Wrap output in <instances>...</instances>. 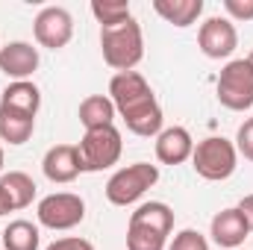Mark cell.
Returning a JSON list of instances; mask_svg holds the SVG:
<instances>
[{"mask_svg": "<svg viewBox=\"0 0 253 250\" xmlns=\"http://www.w3.org/2000/svg\"><path fill=\"white\" fill-rule=\"evenodd\" d=\"M33 129H36V118L33 115L9 109V106H0V138L3 141L24 144V141L33 138Z\"/></svg>", "mask_w": 253, "mask_h": 250, "instance_id": "17", "label": "cell"}, {"mask_svg": "<svg viewBox=\"0 0 253 250\" xmlns=\"http://www.w3.org/2000/svg\"><path fill=\"white\" fill-rule=\"evenodd\" d=\"M248 62H251V65H253V50H251V56H248Z\"/></svg>", "mask_w": 253, "mask_h": 250, "instance_id": "31", "label": "cell"}, {"mask_svg": "<svg viewBox=\"0 0 253 250\" xmlns=\"http://www.w3.org/2000/svg\"><path fill=\"white\" fill-rule=\"evenodd\" d=\"M153 12L159 18H165L174 27H191L200 12H203V0H153Z\"/></svg>", "mask_w": 253, "mask_h": 250, "instance_id": "16", "label": "cell"}, {"mask_svg": "<svg viewBox=\"0 0 253 250\" xmlns=\"http://www.w3.org/2000/svg\"><path fill=\"white\" fill-rule=\"evenodd\" d=\"M36 42L47 50H62L74 39V18L65 6H44L33 21Z\"/></svg>", "mask_w": 253, "mask_h": 250, "instance_id": "7", "label": "cell"}, {"mask_svg": "<svg viewBox=\"0 0 253 250\" xmlns=\"http://www.w3.org/2000/svg\"><path fill=\"white\" fill-rule=\"evenodd\" d=\"M109 100L115 103V112L118 115H126L150 100H156L150 83L138 74V71H121L109 80Z\"/></svg>", "mask_w": 253, "mask_h": 250, "instance_id": "8", "label": "cell"}, {"mask_svg": "<svg viewBox=\"0 0 253 250\" xmlns=\"http://www.w3.org/2000/svg\"><path fill=\"white\" fill-rule=\"evenodd\" d=\"M129 221L144 224V227H153V230L171 236V230H174V209H171L168 203H162V200H150V203H141V206L129 215Z\"/></svg>", "mask_w": 253, "mask_h": 250, "instance_id": "19", "label": "cell"}, {"mask_svg": "<svg viewBox=\"0 0 253 250\" xmlns=\"http://www.w3.org/2000/svg\"><path fill=\"white\" fill-rule=\"evenodd\" d=\"M100 50H103V62L109 68L132 71L144 56V36L135 18H126L118 27H103L100 30Z\"/></svg>", "mask_w": 253, "mask_h": 250, "instance_id": "1", "label": "cell"}, {"mask_svg": "<svg viewBox=\"0 0 253 250\" xmlns=\"http://www.w3.org/2000/svg\"><path fill=\"white\" fill-rule=\"evenodd\" d=\"M47 250H94V245L80 236H65V239H56L53 245H47Z\"/></svg>", "mask_w": 253, "mask_h": 250, "instance_id": "27", "label": "cell"}, {"mask_svg": "<svg viewBox=\"0 0 253 250\" xmlns=\"http://www.w3.org/2000/svg\"><path fill=\"white\" fill-rule=\"evenodd\" d=\"M36 215H39V224L47 230H59V233L74 230L85 218V200L80 194H71V191H53V194L39 200Z\"/></svg>", "mask_w": 253, "mask_h": 250, "instance_id": "6", "label": "cell"}, {"mask_svg": "<svg viewBox=\"0 0 253 250\" xmlns=\"http://www.w3.org/2000/svg\"><path fill=\"white\" fill-rule=\"evenodd\" d=\"M236 165H239V150L230 138L209 135V138L194 144L191 168L197 171V177H203L209 183H221V180H230L236 174Z\"/></svg>", "mask_w": 253, "mask_h": 250, "instance_id": "2", "label": "cell"}, {"mask_svg": "<svg viewBox=\"0 0 253 250\" xmlns=\"http://www.w3.org/2000/svg\"><path fill=\"white\" fill-rule=\"evenodd\" d=\"M224 9L236 21H253V0H224Z\"/></svg>", "mask_w": 253, "mask_h": 250, "instance_id": "26", "label": "cell"}, {"mask_svg": "<svg viewBox=\"0 0 253 250\" xmlns=\"http://www.w3.org/2000/svg\"><path fill=\"white\" fill-rule=\"evenodd\" d=\"M0 106H9V109H18V112H27V115H39V106H42V91L36 83L30 80H18V83H9L0 94Z\"/></svg>", "mask_w": 253, "mask_h": 250, "instance_id": "14", "label": "cell"}, {"mask_svg": "<svg viewBox=\"0 0 253 250\" xmlns=\"http://www.w3.org/2000/svg\"><path fill=\"white\" fill-rule=\"evenodd\" d=\"M218 100L221 106L233 109V112H245L253 106V65L248 59H233L221 68L218 77Z\"/></svg>", "mask_w": 253, "mask_h": 250, "instance_id": "5", "label": "cell"}, {"mask_svg": "<svg viewBox=\"0 0 253 250\" xmlns=\"http://www.w3.org/2000/svg\"><path fill=\"white\" fill-rule=\"evenodd\" d=\"M168 250H209V242L197 230H180Z\"/></svg>", "mask_w": 253, "mask_h": 250, "instance_id": "24", "label": "cell"}, {"mask_svg": "<svg viewBox=\"0 0 253 250\" xmlns=\"http://www.w3.org/2000/svg\"><path fill=\"white\" fill-rule=\"evenodd\" d=\"M42 171L50 183L65 186V183H74L80 174H83V165H80V150L77 144H56L44 153L42 159Z\"/></svg>", "mask_w": 253, "mask_h": 250, "instance_id": "10", "label": "cell"}, {"mask_svg": "<svg viewBox=\"0 0 253 250\" xmlns=\"http://www.w3.org/2000/svg\"><path fill=\"white\" fill-rule=\"evenodd\" d=\"M0 186L6 188V194H9V200H12L15 209H27V206L33 203V197H36V183H33V177L24 174V171H9V174H3V177H0Z\"/></svg>", "mask_w": 253, "mask_h": 250, "instance_id": "21", "label": "cell"}, {"mask_svg": "<svg viewBox=\"0 0 253 250\" xmlns=\"http://www.w3.org/2000/svg\"><path fill=\"white\" fill-rule=\"evenodd\" d=\"M0 171H3V147H0Z\"/></svg>", "mask_w": 253, "mask_h": 250, "instance_id": "30", "label": "cell"}, {"mask_svg": "<svg viewBox=\"0 0 253 250\" xmlns=\"http://www.w3.org/2000/svg\"><path fill=\"white\" fill-rule=\"evenodd\" d=\"M209 233H212V242H215L218 248H224V250H239L242 245H245V239L251 236L248 221H245V215L239 212V206L221 209V212L212 218Z\"/></svg>", "mask_w": 253, "mask_h": 250, "instance_id": "11", "label": "cell"}, {"mask_svg": "<svg viewBox=\"0 0 253 250\" xmlns=\"http://www.w3.org/2000/svg\"><path fill=\"white\" fill-rule=\"evenodd\" d=\"M194 153V138L186 126H168L156 135V159L162 165H183Z\"/></svg>", "mask_w": 253, "mask_h": 250, "instance_id": "13", "label": "cell"}, {"mask_svg": "<svg viewBox=\"0 0 253 250\" xmlns=\"http://www.w3.org/2000/svg\"><path fill=\"white\" fill-rule=\"evenodd\" d=\"M115 103L106 94H91L80 103V124L85 129H97V126L115 124Z\"/></svg>", "mask_w": 253, "mask_h": 250, "instance_id": "18", "label": "cell"}, {"mask_svg": "<svg viewBox=\"0 0 253 250\" xmlns=\"http://www.w3.org/2000/svg\"><path fill=\"white\" fill-rule=\"evenodd\" d=\"M165 242L168 236L153 227H144L135 221L126 224V250H165Z\"/></svg>", "mask_w": 253, "mask_h": 250, "instance_id": "22", "label": "cell"}, {"mask_svg": "<svg viewBox=\"0 0 253 250\" xmlns=\"http://www.w3.org/2000/svg\"><path fill=\"white\" fill-rule=\"evenodd\" d=\"M9 212H15V206H12V200H9L6 188L0 186V218H3V215H9Z\"/></svg>", "mask_w": 253, "mask_h": 250, "instance_id": "29", "label": "cell"}, {"mask_svg": "<svg viewBox=\"0 0 253 250\" xmlns=\"http://www.w3.org/2000/svg\"><path fill=\"white\" fill-rule=\"evenodd\" d=\"M39 242H42V236H39V227L33 221L18 218L3 230V248L6 250H39Z\"/></svg>", "mask_w": 253, "mask_h": 250, "instance_id": "20", "label": "cell"}, {"mask_svg": "<svg viewBox=\"0 0 253 250\" xmlns=\"http://www.w3.org/2000/svg\"><path fill=\"white\" fill-rule=\"evenodd\" d=\"M159 180V168L150 162H132L121 171H115L106 183V200L112 206H129L135 203L147 188L156 186Z\"/></svg>", "mask_w": 253, "mask_h": 250, "instance_id": "4", "label": "cell"}, {"mask_svg": "<svg viewBox=\"0 0 253 250\" xmlns=\"http://www.w3.org/2000/svg\"><path fill=\"white\" fill-rule=\"evenodd\" d=\"M39 68V47H33L30 42H9L0 47V71L18 83V80H30Z\"/></svg>", "mask_w": 253, "mask_h": 250, "instance_id": "12", "label": "cell"}, {"mask_svg": "<svg viewBox=\"0 0 253 250\" xmlns=\"http://www.w3.org/2000/svg\"><path fill=\"white\" fill-rule=\"evenodd\" d=\"M121 118H124L126 129H129L132 135L153 138V135L162 132V118H165V115H162V106H159L156 100H150V103H144V106H138V109L121 115Z\"/></svg>", "mask_w": 253, "mask_h": 250, "instance_id": "15", "label": "cell"}, {"mask_svg": "<svg viewBox=\"0 0 253 250\" xmlns=\"http://www.w3.org/2000/svg\"><path fill=\"white\" fill-rule=\"evenodd\" d=\"M236 150L248 162H253V118H248L245 124L239 126V132H236Z\"/></svg>", "mask_w": 253, "mask_h": 250, "instance_id": "25", "label": "cell"}, {"mask_svg": "<svg viewBox=\"0 0 253 250\" xmlns=\"http://www.w3.org/2000/svg\"><path fill=\"white\" fill-rule=\"evenodd\" d=\"M239 212L245 215V221H248V230L253 233V194L242 197V203H239Z\"/></svg>", "mask_w": 253, "mask_h": 250, "instance_id": "28", "label": "cell"}, {"mask_svg": "<svg viewBox=\"0 0 253 250\" xmlns=\"http://www.w3.org/2000/svg\"><path fill=\"white\" fill-rule=\"evenodd\" d=\"M197 44L209 59H227L239 47V33L230 18H206L197 30Z\"/></svg>", "mask_w": 253, "mask_h": 250, "instance_id": "9", "label": "cell"}, {"mask_svg": "<svg viewBox=\"0 0 253 250\" xmlns=\"http://www.w3.org/2000/svg\"><path fill=\"white\" fill-rule=\"evenodd\" d=\"M91 15L97 18L100 30L103 27H118V24H124L126 18H132L126 0H94L91 3Z\"/></svg>", "mask_w": 253, "mask_h": 250, "instance_id": "23", "label": "cell"}, {"mask_svg": "<svg viewBox=\"0 0 253 250\" xmlns=\"http://www.w3.org/2000/svg\"><path fill=\"white\" fill-rule=\"evenodd\" d=\"M77 150H80L83 171H106L121 159L124 141H121L118 126L109 124V126H97V129H85Z\"/></svg>", "mask_w": 253, "mask_h": 250, "instance_id": "3", "label": "cell"}, {"mask_svg": "<svg viewBox=\"0 0 253 250\" xmlns=\"http://www.w3.org/2000/svg\"><path fill=\"white\" fill-rule=\"evenodd\" d=\"M239 250H242V248H239Z\"/></svg>", "mask_w": 253, "mask_h": 250, "instance_id": "32", "label": "cell"}]
</instances>
